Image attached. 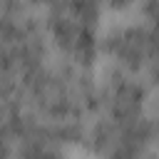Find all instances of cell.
<instances>
[{
    "instance_id": "52a82bcc",
    "label": "cell",
    "mask_w": 159,
    "mask_h": 159,
    "mask_svg": "<svg viewBox=\"0 0 159 159\" xmlns=\"http://www.w3.org/2000/svg\"><path fill=\"white\" fill-rule=\"evenodd\" d=\"M119 159H159V152H139V154H129V157H119Z\"/></svg>"
},
{
    "instance_id": "277c9868",
    "label": "cell",
    "mask_w": 159,
    "mask_h": 159,
    "mask_svg": "<svg viewBox=\"0 0 159 159\" xmlns=\"http://www.w3.org/2000/svg\"><path fill=\"white\" fill-rule=\"evenodd\" d=\"M99 65L104 70L152 80L159 75V25L137 15L109 22L102 35Z\"/></svg>"
},
{
    "instance_id": "7a4b0ae2",
    "label": "cell",
    "mask_w": 159,
    "mask_h": 159,
    "mask_svg": "<svg viewBox=\"0 0 159 159\" xmlns=\"http://www.w3.org/2000/svg\"><path fill=\"white\" fill-rule=\"evenodd\" d=\"M97 67H82L55 57L52 65L25 92L17 112L22 119L40 122L82 149V139L94 109Z\"/></svg>"
},
{
    "instance_id": "3957f363",
    "label": "cell",
    "mask_w": 159,
    "mask_h": 159,
    "mask_svg": "<svg viewBox=\"0 0 159 159\" xmlns=\"http://www.w3.org/2000/svg\"><path fill=\"white\" fill-rule=\"evenodd\" d=\"M55 57L97 67L109 15L104 0H32Z\"/></svg>"
},
{
    "instance_id": "5b68a950",
    "label": "cell",
    "mask_w": 159,
    "mask_h": 159,
    "mask_svg": "<svg viewBox=\"0 0 159 159\" xmlns=\"http://www.w3.org/2000/svg\"><path fill=\"white\" fill-rule=\"evenodd\" d=\"M80 147L65 134L20 117V129L12 147V159H72Z\"/></svg>"
},
{
    "instance_id": "6da1fadb",
    "label": "cell",
    "mask_w": 159,
    "mask_h": 159,
    "mask_svg": "<svg viewBox=\"0 0 159 159\" xmlns=\"http://www.w3.org/2000/svg\"><path fill=\"white\" fill-rule=\"evenodd\" d=\"M82 152L92 159L159 152L147 80L104 67L97 72L94 109L82 139Z\"/></svg>"
},
{
    "instance_id": "8992f818",
    "label": "cell",
    "mask_w": 159,
    "mask_h": 159,
    "mask_svg": "<svg viewBox=\"0 0 159 159\" xmlns=\"http://www.w3.org/2000/svg\"><path fill=\"white\" fill-rule=\"evenodd\" d=\"M142 0H104V7L109 15H122V17H129L137 12Z\"/></svg>"
}]
</instances>
